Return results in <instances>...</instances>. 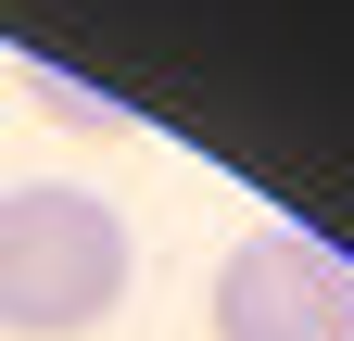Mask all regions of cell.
<instances>
[{"mask_svg": "<svg viewBox=\"0 0 354 341\" xmlns=\"http://www.w3.org/2000/svg\"><path fill=\"white\" fill-rule=\"evenodd\" d=\"M215 341H354V266L304 228H253L215 266Z\"/></svg>", "mask_w": 354, "mask_h": 341, "instance_id": "7a4b0ae2", "label": "cell"}, {"mask_svg": "<svg viewBox=\"0 0 354 341\" xmlns=\"http://www.w3.org/2000/svg\"><path fill=\"white\" fill-rule=\"evenodd\" d=\"M26 89L51 101L64 126H114V101H102V89H76V76H51V64H26Z\"/></svg>", "mask_w": 354, "mask_h": 341, "instance_id": "3957f363", "label": "cell"}, {"mask_svg": "<svg viewBox=\"0 0 354 341\" xmlns=\"http://www.w3.org/2000/svg\"><path fill=\"white\" fill-rule=\"evenodd\" d=\"M127 304V215L64 177L0 190V329L13 341H76Z\"/></svg>", "mask_w": 354, "mask_h": 341, "instance_id": "6da1fadb", "label": "cell"}]
</instances>
